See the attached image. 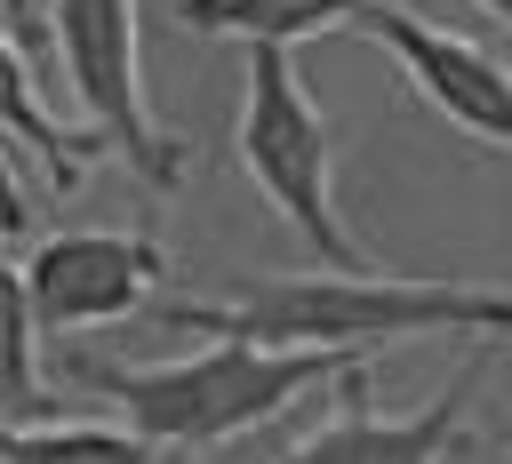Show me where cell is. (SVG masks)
<instances>
[{
    "label": "cell",
    "mask_w": 512,
    "mask_h": 464,
    "mask_svg": "<svg viewBox=\"0 0 512 464\" xmlns=\"http://www.w3.org/2000/svg\"><path fill=\"white\" fill-rule=\"evenodd\" d=\"M144 320L176 336L272 352H368L416 336H512V288L432 272H232L216 296H160Z\"/></svg>",
    "instance_id": "1"
},
{
    "label": "cell",
    "mask_w": 512,
    "mask_h": 464,
    "mask_svg": "<svg viewBox=\"0 0 512 464\" xmlns=\"http://www.w3.org/2000/svg\"><path fill=\"white\" fill-rule=\"evenodd\" d=\"M360 352H272V344H208L192 360H96V352H64V376L80 392H96L104 408L128 416V432H144L152 448H224L256 424H272L280 408H296L304 392L336 384Z\"/></svg>",
    "instance_id": "2"
},
{
    "label": "cell",
    "mask_w": 512,
    "mask_h": 464,
    "mask_svg": "<svg viewBox=\"0 0 512 464\" xmlns=\"http://www.w3.org/2000/svg\"><path fill=\"white\" fill-rule=\"evenodd\" d=\"M240 168L248 184L280 208L296 240L320 248L328 272H376L360 240L336 216V160H328V120L304 96V72L288 48H248V88H240Z\"/></svg>",
    "instance_id": "3"
},
{
    "label": "cell",
    "mask_w": 512,
    "mask_h": 464,
    "mask_svg": "<svg viewBox=\"0 0 512 464\" xmlns=\"http://www.w3.org/2000/svg\"><path fill=\"white\" fill-rule=\"evenodd\" d=\"M48 48L64 64V88L80 104V128L128 160L152 192H176L192 168V144H176L152 120L144 56H136V0H48Z\"/></svg>",
    "instance_id": "4"
},
{
    "label": "cell",
    "mask_w": 512,
    "mask_h": 464,
    "mask_svg": "<svg viewBox=\"0 0 512 464\" xmlns=\"http://www.w3.org/2000/svg\"><path fill=\"white\" fill-rule=\"evenodd\" d=\"M168 256L144 232H56L32 248L24 288H32V320L48 336H80V328H112V320H144L160 304Z\"/></svg>",
    "instance_id": "5"
},
{
    "label": "cell",
    "mask_w": 512,
    "mask_h": 464,
    "mask_svg": "<svg viewBox=\"0 0 512 464\" xmlns=\"http://www.w3.org/2000/svg\"><path fill=\"white\" fill-rule=\"evenodd\" d=\"M352 32L376 40V48L400 64V80H408L448 128H464V136L512 152V64H504V56H488V48L464 40V32L424 24L408 0H376Z\"/></svg>",
    "instance_id": "6"
},
{
    "label": "cell",
    "mask_w": 512,
    "mask_h": 464,
    "mask_svg": "<svg viewBox=\"0 0 512 464\" xmlns=\"http://www.w3.org/2000/svg\"><path fill=\"white\" fill-rule=\"evenodd\" d=\"M480 368H488V352H472L416 416H384L376 400H368V368L352 360L328 392H336V408L304 432V440H288L272 464H448V448L464 440V416H472V392H480Z\"/></svg>",
    "instance_id": "7"
},
{
    "label": "cell",
    "mask_w": 512,
    "mask_h": 464,
    "mask_svg": "<svg viewBox=\"0 0 512 464\" xmlns=\"http://www.w3.org/2000/svg\"><path fill=\"white\" fill-rule=\"evenodd\" d=\"M376 0H176V24L240 48H296L312 32H352Z\"/></svg>",
    "instance_id": "8"
},
{
    "label": "cell",
    "mask_w": 512,
    "mask_h": 464,
    "mask_svg": "<svg viewBox=\"0 0 512 464\" xmlns=\"http://www.w3.org/2000/svg\"><path fill=\"white\" fill-rule=\"evenodd\" d=\"M0 136L8 144H24L40 168H48V184L56 192H80V176H88V160L104 152L88 128H64L48 104H40V80H32V56L16 48V32L0 24Z\"/></svg>",
    "instance_id": "9"
},
{
    "label": "cell",
    "mask_w": 512,
    "mask_h": 464,
    "mask_svg": "<svg viewBox=\"0 0 512 464\" xmlns=\"http://www.w3.org/2000/svg\"><path fill=\"white\" fill-rule=\"evenodd\" d=\"M0 416L8 424H48L56 400L40 384V320H32V288L24 264L0 256Z\"/></svg>",
    "instance_id": "10"
},
{
    "label": "cell",
    "mask_w": 512,
    "mask_h": 464,
    "mask_svg": "<svg viewBox=\"0 0 512 464\" xmlns=\"http://www.w3.org/2000/svg\"><path fill=\"white\" fill-rule=\"evenodd\" d=\"M160 448L128 424H8L0 416V464H152Z\"/></svg>",
    "instance_id": "11"
},
{
    "label": "cell",
    "mask_w": 512,
    "mask_h": 464,
    "mask_svg": "<svg viewBox=\"0 0 512 464\" xmlns=\"http://www.w3.org/2000/svg\"><path fill=\"white\" fill-rule=\"evenodd\" d=\"M24 232H32V192H24L16 160H8V136H0V240H24Z\"/></svg>",
    "instance_id": "12"
},
{
    "label": "cell",
    "mask_w": 512,
    "mask_h": 464,
    "mask_svg": "<svg viewBox=\"0 0 512 464\" xmlns=\"http://www.w3.org/2000/svg\"><path fill=\"white\" fill-rule=\"evenodd\" d=\"M40 16H48L40 0H0V24L16 32V48H24V56H40V48H48V32H40Z\"/></svg>",
    "instance_id": "13"
},
{
    "label": "cell",
    "mask_w": 512,
    "mask_h": 464,
    "mask_svg": "<svg viewBox=\"0 0 512 464\" xmlns=\"http://www.w3.org/2000/svg\"><path fill=\"white\" fill-rule=\"evenodd\" d=\"M472 8H480V16H488V24L504 32V40H512V0H472Z\"/></svg>",
    "instance_id": "14"
},
{
    "label": "cell",
    "mask_w": 512,
    "mask_h": 464,
    "mask_svg": "<svg viewBox=\"0 0 512 464\" xmlns=\"http://www.w3.org/2000/svg\"><path fill=\"white\" fill-rule=\"evenodd\" d=\"M504 456H512V424H504Z\"/></svg>",
    "instance_id": "15"
}]
</instances>
